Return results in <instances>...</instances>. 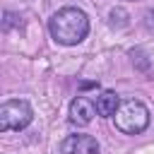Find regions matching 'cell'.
Returning a JSON list of instances; mask_svg holds the SVG:
<instances>
[{
  "label": "cell",
  "mask_w": 154,
  "mask_h": 154,
  "mask_svg": "<svg viewBox=\"0 0 154 154\" xmlns=\"http://www.w3.org/2000/svg\"><path fill=\"white\" fill-rule=\"evenodd\" d=\"M96 113L99 116H106V118H113V113L118 111V106H120V99H118V94L116 91H111V89H106V91H101L99 96H96Z\"/></svg>",
  "instance_id": "obj_6"
},
{
  "label": "cell",
  "mask_w": 154,
  "mask_h": 154,
  "mask_svg": "<svg viewBox=\"0 0 154 154\" xmlns=\"http://www.w3.org/2000/svg\"><path fill=\"white\" fill-rule=\"evenodd\" d=\"M96 116V106L94 101L84 99V96H77L72 103H70V120L75 125H89Z\"/></svg>",
  "instance_id": "obj_5"
},
{
  "label": "cell",
  "mask_w": 154,
  "mask_h": 154,
  "mask_svg": "<svg viewBox=\"0 0 154 154\" xmlns=\"http://www.w3.org/2000/svg\"><path fill=\"white\" fill-rule=\"evenodd\" d=\"M31 118H34V111L24 99H12L0 103V132L22 130L31 123Z\"/></svg>",
  "instance_id": "obj_3"
},
{
  "label": "cell",
  "mask_w": 154,
  "mask_h": 154,
  "mask_svg": "<svg viewBox=\"0 0 154 154\" xmlns=\"http://www.w3.org/2000/svg\"><path fill=\"white\" fill-rule=\"evenodd\" d=\"M51 36L60 46H75L89 34V19L79 7H63L48 22Z\"/></svg>",
  "instance_id": "obj_1"
},
{
  "label": "cell",
  "mask_w": 154,
  "mask_h": 154,
  "mask_svg": "<svg viewBox=\"0 0 154 154\" xmlns=\"http://www.w3.org/2000/svg\"><path fill=\"white\" fill-rule=\"evenodd\" d=\"M113 120H116V128L125 135H137L142 132L147 125H149V111L142 101L137 99H125L120 101L118 111L113 113Z\"/></svg>",
  "instance_id": "obj_2"
},
{
  "label": "cell",
  "mask_w": 154,
  "mask_h": 154,
  "mask_svg": "<svg viewBox=\"0 0 154 154\" xmlns=\"http://www.w3.org/2000/svg\"><path fill=\"white\" fill-rule=\"evenodd\" d=\"M60 154H99V144L91 135H67L60 142Z\"/></svg>",
  "instance_id": "obj_4"
}]
</instances>
